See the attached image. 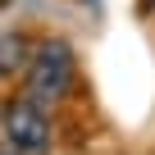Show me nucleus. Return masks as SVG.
Listing matches in <instances>:
<instances>
[{"mask_svg": "<svg viewBox=\"0 0 155 155\" xmlns=\"http://www.w3.org/2000/svg\"><path fill=\"white\" fill-rule=\"evenodd\" d=\"M5 155H18V150H5Z\"/></svg>", "mask_w": 155, "mask_h": 155, "instance_id": "3", "label": "nucleus"}, {"mask_svg": "<svg viewBox=\"0 0 155 155\" xmlns=\"http://www.w3.org/2000/svg\"><path fill=\"white\" fill-rule=\"evenodd\" d=\"M73 73H78V64H73V46L50 37V41L37 46V55H32V64H28L23 96L50 110V105H59V101L73 91Z\"/></svg>", "mask_w": 155, "mask_h": 155, "instance_id": "1", "label": "nucleus"}, {"mask_svg": "<svg viewBox=\"0 0 155 155\" xmlns=\"http://www.w3.org/2000/svg\"><path fill=\"white\" fill-rule=\"evenodd\" d=\"M146 5H155V0H146Z\"/></svg>", "mask_w": 155, "mask_h": 155, "instance_id": "4", "label": "nucleus"}, {"mask_svg": "<svg viewBox=\"0 0 155 155\" xmlns=\"http://www.w3.org/2000/svg\"><path fill=\"white\" fill-rule=\"evenodd\" d=\"M5 141L18 155H41L50 146V114H46V105H37L28 96L14 101L5 110Z\"/></svg>", "mask_w": 155, "mask_h": 155, "instance_id": "2", "label": "nucleus"}]
</instances>
